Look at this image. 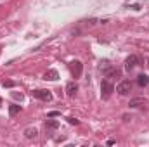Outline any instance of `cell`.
Instances as JSON below:
<instances>
[{
    "label": "cell",
    "instance_id": "obj_7",
    "mask_svg": "<svg viewBox=\"0 0 149 147\" xmlns=\"http://www.w3.org/2000/svg\"><path fill=\"white\" fill-rule=\"evenodd\" d=\"M104 74L108 76V78H120V74H121V71L118 69V68H113V66H104Z\"/></svg>",
    "mask_w": 149,
    "mask_h": 147
},
{
    "label": "cell",
    "instance_id": "obj_5",
    "mask_svg": "<svg viewBox=\"0 0 149 147\" xmlns=\"http://www.w3.org/2000/svg\"><path fill=\"white\" fill-rule=\"evenodd\" d=\"M70 68H71V74H73V78H80V76H81L83 64H81L80 61H73V62L70 64Z\"/></svg>",
    "mask_w": 149,
    "mask_h": 147
},
{
    "label": "cell",
    "instance_id": "obj_2",
    "mask_svg": "<svg viewBox=\"0 0 149 147\" xmlns=\"http://www.w3.org/2000/svg\"><path fill=\"white\" fill-rule=\"evenodd\" d=\"M116 92H118L120 95H128V94L132 92V83H130V80L120 81V83L116 85Z\"/></svg>",
    "mask_w": 149,
    "mask_h": 147
},
{
    "label": "cell",
    "instance_id": "obj_9",
    "mask_svg": "<svg viewBox=\"0 0 149 147\" xmlns=\"http://www.w3.org/2000/svg\"><path fill=\"white\" fill-rule=\"evenodd\" d=\"M137 85H139V87H148L149 85V76L148 74H139V76H137Z\"/></svg>",
    "mask_w": 149,
    "mask_h": 147
},
{
    "label": "cell",
    "instance_id": "obj_3",
    "mask_svg": "<svg viewBox=\"0 0 149 147\" xmlns=\"http://www.w3.org/2000/svg\"><path fill=\"white\" fill-rule=\"evenodd\" d=\"M113 92H114L113 83L111 81H108V80H104V81L101 83V95H102V99H109Z\"/></svg>",
    "mask_w": 149,
    "mask_h": 147
},
{
    "label": "cell",
    "instance_id": "obj_4",
    "mask_svg": "<svg viewBox=\"0 0 149 147\" xmlns=\"http://www.w3.org/2000/svg\"><path fill=\"white\" fill-rule=\"evenodd\" d=\"M141 64V59L137 57V55H130V57H127V61H125V69L127 71H132L135 66H139Z\"/></svg>",
    "mask_w": 149,
    "mask_h": 147
},
{
    "label": "cell",
    "instance_id": "obj_15",
    "mask_svg": "<svg viewBox=\"0 0 149 147\" xmlns=\"http://www.w3.org/2000/svg\"><path fill=\"white\" fill-rule=\"evenodd\" d=\"M12 97L16 101H23V94H17V92H12Z\"/></svg>",
    "mask_w": 149,
    "mask_h": 147
},
{
    "label": "cell",
    "instance_id": "obj_16",
    "mask_svg": "<svg viewBox=\"0 0 149 147\" xmlns=\"http://www.w3.org/2000/svg\"><path fill=\"white\" fill-rule=\"evenodd\" d=\"M68 121H70L71 125H78V123H80V121H78L76 118H68Z\"/></svg>",
    "mask_w": 149,
    "mask_h": 147
},
{
    "label": "cell",
    "instance_id": "obj_20",
    "mask_svg": "<svg viewBox=\"0 0 149 147\" xmlns=\"http://www.w3.org/2000/svg\"><path fill=\"white\" fill-rule=\"evenodd\" d=\"M0 102H2V101H0Z\"/></svg>",
    "mask_w": 149,
    "mask_h": 147
},
{
    "label": "cell",
    "instance_id": "obj_14",
    "mask_svg": "<svg viewBox=\"0 0 149 147\" xmlns=\"http://www.w3.org/2000/svg\"><path fill=\"white\" fill-rule=\"evenodd\" d=\"M14 85H16V83H14L12 80H5V81H3V87H5V88H12Z\"/></svg>",
    "mask_w": 149,
    "mask_h": 147
},
{
    "label": "cell",
    "instance_id": "obj_8",
    "mask_svg": "<svg viewBox=\"0 0 149 147\" xmlns=\"http://www.w3.org/2000/svg\"><path fill=\"white\" fill-rule=\"evenodd\" d=\"M76 92H78V85H76L74 81H70V83L66 85V94H68L70 97H73Z\"/></svg>",
    "mask_w": 149,
    "mask_h": 147
},
{
    "label": "cell",
    "instance_id": "obj_19",
    "mask_svg": "<svg viewBox=\"0 0 149 147\" xmlns=\"http://www.w3.org/2000/svg\"><path fill=\"white\" fill-rule=\"evenodd\" d=\"M148 68H149V57H148Z\"/></svg>",
    "mask_w": 149,
    "mask_h": 147
},
{
    "label": "cell",
    "instance_id": "obj_1",
    "mask_svg": "<svg viewBox=\"0 0 149 147\" xmlns=\"http://www.w3.org/2000/svg\"><path fill=\"white\" fill-rule=\"evenodd\" d=\"M128 106L132 107V109H149V101L148 99H144V97H134V99H130V102H128Z\"/></svg>",
    "mask_w": 149,
    "mask_h": 147
},
{
    "label": "cell",
    "instance_id": "obj_6",
    "mask_svg": "<svg viewBox=\"0 0 149 147\" xmlns=\"http://www.w3.org/2000/svg\"><path fill=\"white\" fill-rule=\"evenodd\" d=\"M33 95H35L37 99H40V101H45V102H50V101H52V94H50L49 90H35Z\"/></svg>",
    "mask_w": 149,
    "mask_h": 147
},
{
    "label": "cell",
    "instance_id": "obj_17",
    "mask_svg": "<svg viewBox=\"0 0 149 147\" xmlns=\"http://www.w3.org/2000/svg\"><path fill=\"white\" fill-rule=\"evenodd\" d=\"M56 116H59L57 111H50V112H49V118H56Z\"/></svg>",
    "mask_w": 149,
    "mask_h": 147
},
{
    "label": "cell",
    "instance_id": "obj_12",
    "mask_svg": "<svg viewBox=\"0 0 149 147\" xmlns=\"http://www.w3.org/2000/svg\"><path fill=\"white\" fill-rule=\"evenodd\" d=\"M59 78V74L56 69H49L47 73H45V80H57Z\"/></svg>",
    "mask_w": 149,
    "mask_h": 147
},
{
    "label": "cell",
    "instance_id": "obj_10",
    "mask_svg": "<svg viewBox=\"0 0 149 147\" xmlns=\"http://www.w3.org/2000/svg\"><path fill=\"white\" fill-rule=\"evenodd\" d=\"M45 126H47L49 130H57V128H59V121H57V119H47V121H45Z\"/></svg>",
    "mask_w": 149,
    "mask_h": 147
},
{
    "label": "cell",
    "instance_id": "obj_11",
    "mask_svg": "<svg viewBox=\"0 0 149 147\" xmlns=\"http://www.w3.org/2000/svg\"><path fill=\"white\" fill-rule=\"evenodd\" d=\"M37 135H38L37 128H26V130H24V137H26V139H35Z\"/></svg>",
    "mask_w": 149,
    "mask_h": 147
},
{
    "label": "cell",
    "instance_id": "obj_13",
    "mask_svg": "<svg viewBox=\"0 0 149 147\" xmlns=\"http://www.w3.org/2000/svg\"><path fill=\"white\" fill-rule=\"evenodd\" d=\"M19 111H21V106H17V104H10V106H9V114H10V116H16Z\"/></svg>",
    "mask_w": 149,
    "mask_h": 147
},
{
    "label": "cell",
    "instance_id": "obj_18",
    "mask_svg": "<svg viewBox=\"0 0 149 147\" xmlns=\"http://www.w3.org/2000/svg\"><path fill=\"white\" fill-rule=\"evenodd\" d=\"M123 119H125V121H130V119H132V116H128V114H125V116H123Z\"/></svg>",
    "mask_w": 149,
    "mask_h": 147
}]
</instances>
